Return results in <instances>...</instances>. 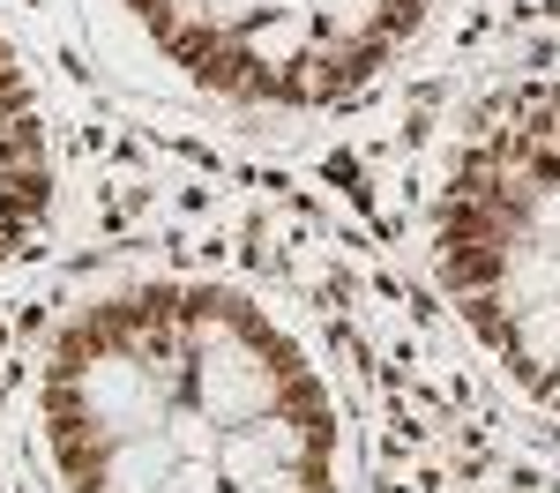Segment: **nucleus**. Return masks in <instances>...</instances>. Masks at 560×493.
<instances>
[{
  "label": "nucleus",
  "instance_id": "obj_3",
  "mask_svg": "<svg viewBox=\"0 0 560 493\" xmlns=\"http://www.w3.org/2000/svg\"><path fill=\"white\" fill-rule=\"evenodd\" d=\"M150 83L232 120H322L427 38L433 0H90Z\"/></svg>",
  "mask_w": 560,
  "mask_h": 493
},
{
  "label": "nucleus",
  "instance_id": "obj_4",
  "mask_svg": "<svg viewBox=\"0 0 560 493\" xmlns=\"http://www.w3.org/2000/svg\"><path fill=\"white\" fill-rule=\"evenodd\" d=\"M52 218V134L45 97L0 23V269L15 262Z\"/></svg>",
  "mask_w": 560,
  "mask_h": 493
},
{
  "label": "nucleus",
  "instance_id": "obj_2",
  "mask_svg": "<svg viewBox=\"0 0 560 493\" xmlns=\"http://www.w3.org/2000/svg\"><path fill=\"white\" fill-rule=\"evenodd\" d=\"M427 255L471 344L560 419V68L464 105L433 173Z\"/></svg>",
  "mask_w": 560,
  "mask_h": 493
},
{
  "label": "nucleus",
  "instance_id": "obj_1",
  "mask_svg": "<svg viewBox=\"0 0 560 493\" xmlns=\"http://www.w3.org/2000/svg\"><path fill=\"white\" fill-rule=\"evenodd\" d=\"M38 456L60 493H345V411L240 284L135 277L52 329Z\"/></svg>",
  "mask_w": 560,
  "mask_h": 493
}]
</instances>
